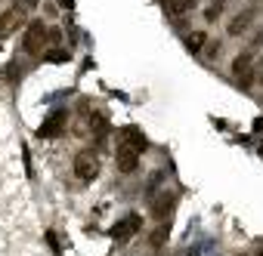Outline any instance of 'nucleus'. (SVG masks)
I'll return each mask as SVG.
<instances>
[{"label":"nucleus","mask_w":263,"mask_h":256,"mask_svg":"<svg viewBox=\"0 0 263 256\" xmlns=\"http://www.w3.org/2000/svg\"><path fill=\"white\" fill-rule=\"evenodd\" d=\"M140 228H143V219H140L137 213H130L127 219L115 222V228H111V238H115V241H127V238H134Z\"/></svg>","instance_id":"1a4fd4ad"},{"label":"nucleus","mask_w":263,"mask_h":256,"mask_svg":"<svg viewBox=\"0 0 263 256\" xmlns=\"http://www.w3.org/2000/svg\"><path fill=\"white\" fill-rule=\"evenodd\" d=\"M232 77L238 80L241 90H251L254 77H257V59H254V50H241L235 59H232Z\"/></svg>","instance_id":"7ed1b4c3"},{"label":"nucleus","mask_w":263,"mask_h":256,"mask_svg":"<svg viewBox=\"0 0 263 256\" xmlns=\"http://www.w3.org/2000/svg\"><path fill=\"white\" fill-rule=\"evenodd\" d=\"M241 256H248V253H241Z\"/></svg>","instance_id":"6ab92c4d"},{"label":"nucleus","mask_w":263,"mask_h":256,"mask_svg":"<svg viewBox=\"0 0 263 256\" xmlns=\"http://www.w3.org/2000/svg\"><path fill=\"white\" fill-rule=\"evenodd\" d=\"M254 19H257V7H248V10H241L229 25H226V34L229 37H241L251 25H254Z\"/></svg>","instance_id":"6e6552de"},{"label":"nucleus","mask_w":263,"mask_h":256,"mask_svg":"<svg viewBox=\"0 0 263 256\" xmlns=\"http://www.w3.org/2000/svg\"><path fill=\"white\" fill-rule=\"evenodd\" d=\"M65 59H68L65 50H50V53H47V62H53V65H62Z\"/></svg>","instance_id":"dca6fc26"},{"label":"nucleus","mask_w":263,"mask_h":256,"mask_svg":"<svg viewBox=\"0 0 263 256\" xmlns=\"http://www.w3.org/2000/svg\"><path fill=\"white\" fill-rule=\"evenodd\" d=\"M161 179H164V170H155V173L149 176V185H146V195H149V198L155 195V188H158V182H161Z\"/></svg>","instance_id":"2eb2a0df"},{"label":"nucleus","mask_w":263,"mask_h":256,"mask_svg":"<svg viewBox=\"0 0 263 256\" xmlns=\"http://www.w3.org/2000/svg\"><path fill=\"white\" fill-rule=\"evenodd\" d=\"M74 176L81 182H93L99 176V158H96V152H78V158H74Z\"/></svg>","instance_id":"20e7f679"},{"label":"nucleus","mask_w":263,"mask_h":256,"mask_svg":"<svg viewBox=\"0 0 263 256\" xmlns=\"http://www.w3.org/2000/svg\"><path fill=\"white\" fill-rule=\"evenodd\" d=\"M118 145L137 148V152H146V136L140 133V126H124V130H118Z\"/></svg>","instance_id":"9d476101"},{"label":"nucleus","mask_w":263,"mask_h":256,"mask_svg":"<svg viewBox=\"0 0 263 256\" xmlns=\"http://www.w3.org/2000/svg\"><path fill=\"white\" fill-rule=\"evenodd\" d=\"M146 244H149L152 250H161V247L167 244V225H158V228H152V231H149V238H146Z\"/></svg>","instance_id":"f8f14e48"},{"label":"nucleus","mask_w":263,"mask_h":256,"mask_svg":"<svg viewBox=\"0 0 263 256\" xmlns=\"http://www.w3.org/2000/svg\"><path fill=\"white\" fill-rule=\"evenodd\" d=\"M257 80L263 83V59H260V65H257Z\"/></svg>","instance_id":"f3484780"},{"label":"nucleus","mask_w":263,"mask_h":256,"mask_svg":"<svg viewBox=\"0 0 263 256\" xmlns=\"http://www.w3.org/2000/svg\"><path fill=\"white\" fill-rule=\"evenodd\" d=\"M65 120H68V111H65V108L53 111V114L44 117V123L37 126V136H41V139H56V136L65 130Z\"/></svg>","instance_id":"39448f33"},{"label":"nucleus","mask_w":263,"mask_h":256,"mask_svg":"<svg viewBox=\"0 0 263 256\" xmlns=\"http://www.w3.org/2000/svg\"><path fill=\"white\" fill-rule=\"evenodd\" d=\"M34 7H37V0H16L10 10L0 13V40L13 37V34L22 28V22L28 19V13H31Z\"/></svg>","instance_id":"f257e3e1"},{"label":"nucleus","mask_w":263,"mask_h":256,"mask_svg":"<svg viewBox=\"0 0 263 256\" xmlns=\"http://www.w3.org/2000/svg\"><path fill=\"white\" fill-rule=\"evenodd\" d=\"M204 40H208V34H204V31H192V34L186 37V50H192V53H198V50L204 47Z\"/></svg>","instance_id":"4468645a"},{"label":"nucleus","mask_w":263,"mask_h":256,"mask_svg":"<svg viewBox=\"0 0 263 256\" xmlns=\"http://www.w3.org/2000/svg\"><path fill=\"white\" fill-rule=\"evenodd\" d=\"M223 7H226V0H211L208 10H204V22H217L223 16Z\"/></svg>","instance_id":"ddd939ff"},{"label":"nucleus","mask_w":263,"mask_h":256,"mask_svg":"<svg viewBox=\"0 0 263 256\" xmlns=\"http://www.w3.org/2000/svg\"><path fill=\"white\" fill-rule=\"evenodd\" d=\"M195 4H198V0H174V4H167V16L171 19H180L183 13L195 10Z\"/></svg>","instance_id":"9b49d317"},{"label":"nucleus","mask_w":263,"mask_h":256,"mask_svg":"<svg viewBox=\"0 0 263 256\" xmlns=\"http://www.w3.org/2000/svg\"><path fill=\"white\" fill-rule=\"evenodd\" d=\"M174 204H177V195L174 191H158V195H152V216L158 219V222H164L171 213H174Z\"/></svg>","instance_id":"0eeeda50"},{"label":"nucleus","mask_w":263,"mask_h":256,"mask_svg":"<svg viewBox=\"0 0 263 256\" xmlns=\"http://www.w3.org/2000/svg\"><path fill=\"white\" fill-rule=\"evenodd\" d=\"M140 155H143V152H137V148L118 145V148H115V167H118V173H134V170L140 167Z\"/></svg>","instance_id":"423d86ee"},{"label":"nucleus","mask_w":263,"mask_h":256,"mask_svg":"<svg viewBox=\"0 0 263 256\" xmlns=\"http://www.w3.org/2000/svg\"><path fill=\"white\" fill-rule=\"evenodd\" d=\"M164 4H174V0H164Z\"/></svg>","instance_id":"a211bd4d"},{"label":"nucleus","mask_w":263,"mask_h":256,"mask_svg":"<svg viewBox=\"0 0 263 256\" xmlns=\"http://www.w3.org/2000/svg\"><path fill=\"white\" fill-rule=\"evenodd\" d=\"M47 44H50V28L44 25V19H31L28 28H25V34H22V50L31 53V56H37V53H44Z\"/></svg>","instance_id":"f03ea898"}]
</instances>
